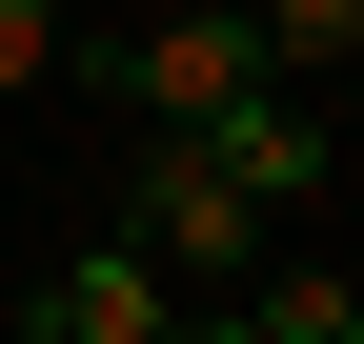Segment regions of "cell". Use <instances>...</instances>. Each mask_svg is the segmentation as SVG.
Instances as JSON below:
<instances>
[{"label":"cell","mask_w":364,"mask_h":344,"mask_svg":"<svg viewBox=\"0 0 364 344\" xmlns=\"http://www.w3.org/2000/svg\"><path fill=\"white\" fill-rule=\"evenodd\" d=\"M122 102H142V122L263 102V21H243V0H142V21H122Z\"/></svg>","instance_id":"6da1fadb"},{"label":"cell","mask_w":364,"mask_h":344,"mask_svg":"<svg viewBox=\"0 0 364 344\" xmlns=\"http://www.w3.org/2000/svg\"><path fill=\"white\" fill-rule=\"evenodd\" d=\"M122 243H142V264H162V284H243V264H263V203H243V183H223V162H203V142H162V162H142V183H122Z\"/></svg>","instance_id":"7a4b0ae2"},{"label":"cell","mask_w":364,"mask_h":344,"mask_svg":"<svg viewBox=\"0 0 364 344\" xmlns=\"http://www.w3.org/2000/svg\"><path fill=\"white\" fill-rule=\"evenodd\" d=\"M162 142H203L223 183L263 203V223H284L304 183H344V142H324V81H263V102H223V122H162Z\"/></svg>","instance_id":"3957f363"},{"label":"cell","mask_w":364,"mask_h":344,"mask_svg":"<svg viewBox=\"0 0 364 344\" xmlns=\"http://www.w3.org/2000/svg\"><path fill=\"white\" fill-rule=\"evenodd\" d=\"M162 304H182V284H162V264H142V243H122V223H102V243H81V264H61V284H41V304H21V324H41V344H162Z\"/></svg>","instance_id":"277c9868"},{"label":"cell","mask_w":364,"mask_h":344,"mask_svg":"<svg viewBox=\"0 0 364 344\" xmlns=\"http://www.w3.org/2000/svg\"><path fill=\"white\" fill-rule=\"evenodd\" d=\"M243 344H364V284L344 264H263V324Z\"/></svg>","instance_id":"5b68a950"},{"label":"cell","mask_w":364,"mask_h":344,"mask_svg":"<svg viewBox=\"0 0 364 344\" xmlns=\"http://www.w3.org/2000/svg\"><path fill=\"white\" fill-rule=\"evenodd\" d=\"M41 61H61V0H0V102H21Z\"/></svg>","instance_id":"8992f818"},{"label":"cell","mask_w":364,"mask_h":344,"mask_svg":"<svg viewBox=\"0 0 364 344\" xmlns=\"http://www.w3.org/2000/svg\"><path fill=\"white\" fill-rule=\"evenodd\" d=\"M162 344H243V324H203V304H162Z\"/></svg>","instance_id":"52a82bcc"},{"label":"cell","mask_w":364,"mask_h":344,"mask_svg":"<svg viewBox=\"0 0 364 344\" xmlns=\"http://www.w3.org/2000/svg\"><path fill=\"white\" fill-rule=\"evenodd\" d=\"M324 142H344V162H364V61H344V122H324Z\"/></svg>","instance_id":"ba28073f"},{"label":"cell","mask_w":364,"mask_h":344,"mask_svg":"<svg viewBox=\"0 0 364 344\" xmlns=\"http://www.w3.org/2000/svg\"><path fill=\"white\" fill-rule=\"evenodd\" d=\"M344 21H364V0H344Z\"/></svg>","instance_id":"9c48e42d"}]
</instances>
